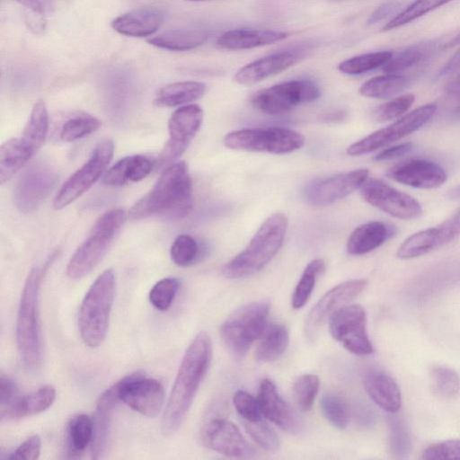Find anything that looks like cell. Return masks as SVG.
<instances>
[{
    "label": "cell",
    "mask_w": 460,
    "mask_h": 460,
    "mask_svg": "<svg viewBox=\"0 0 460 460\" xmlns=\"http://www.w3.org/2000/svg\"><path fill=\"white\" fill-rule=\"evenodd\" d=\"M288 226V218L284 213L276 212L270 216L246 248L223 267V276L240 279L261 270L280 249Z\"/></svg>",
    "instance_id": "4"
},
{
    "label": "cell",
    "mask_w": 460,
    "mask_h": 460,
    "mask_svg": "<svg viewBox=\"0 0 460 460\" xmlns=\"http://www.w3.org/2000/svg\"><path fill=\"white\" fill-rule=\"evenodd\" d=\"M44 270L34 267L25 279L16 318V343L23 366L31 371L42 361V339L40 321V290Z\"/></svg>",
    "instance_id": "3"
},
{
    "label": "cell",
    "mask_w": 460,
    "mask_h": 460,
    "mask_svg": "<svg viewBox=\"0 0 460 460\" xmlns=\"http://www.w3.org/2000/svg\"><path fill=\"white\" fill-rule=\"evenodd\" d=\"M367 287L366 279H352L342 282L327 291L309 312L305 332L313 340L318 330L330 319L332 314L346 303L357 297Z\"/></svg>",
    "instance_id": "18"
},
{
    "label": "cell",
    "mask_w": 460,
    "mask_h": 460,
    "mask_svg": "<svg viewBox=\"0 0 460 460\" xmlns=\"http://www.w3.org/2000/svg\"><path fill=\"white\" fill-rule=\"evenodd\" d=\"M436 111L435 103L422 105L393 124L351 144L347 148V154L358 156L388 146L420 128L433 117Z\"/></svg>",
    "instance_id": "11"
},
{
    "label": "cell",
    "mask_w": 460,
    "mask_h": 460,
    "mask_svg": "<svg viewBox=\"0 0 460 460\" xmlns=\"http://www.w3.org/2000/svg\"><path fill=\"white\" fill-rule=\"evenodd\" d=\"M223 142L230 149L283 155L301 148L305 137L282 128H245L229 132Z\"/></svg>",
    "instance_id": "8"
},
{
    "label": "cell",
    "mask_w": 460,
    "mask_h": 460,
    "mask_svg": "<svg viewBox=\"0 0 460 460\" xmlns=\"http://www.w3.org/2000/svg\"><path fill=\"white\" fill-rule=\"evenodd\" d=\"M206 92L205 84L198 81H181L163 86L154 102L158 107H175L201 98Z\"/></svg>",
    "instance_id": "31"
},
{
    "label": "cell",
    "mask_w": 460,
    "mask_h": 460,
    "mask_svg": "<svg viewBox=\"0 0 460 460\" xmlns=\"http://www.w3.org/2000/svg\"><path fill=\"white\" fill-rule=\"evenodd\" d=\"M39 15H46L54 9V0H15Z\"/></svg>",
    "instance_id": "56"
},
{
    "label": "cell",
    "mask_w": 460,
    "mask_h": 460,
    "mask_svg": "<svg viewBox=\"0 0 460 460\" xmlns=\"http://www.w3.org/2000/svg\"><path fill=\"white\" fill-rule=\"evenodd\" d=\"M203 121V111L197 104L177 109L168 122L169 139L161 153L160 162L168 164L178 159L188 148Z\"/></svg>",
    "instance_id": "15"
},
{
    "label": "cell",
    "mask_w": 460,
    "mask_h": 460,
    "mask_svg": "<svg viewBox=\"0 0 460 460\" xmlns=\"http://www.w3.org/2000/svg\"><path fill=\"white\" fill-rule=\"evenodd\" d=\"M34 154L22 137L6 140L0 147V182L3 184L9 181Z\"/></svg>",
    "instance_id": "30"
},
{
    "label": "cell",
    "mask_w": 460,
    "mask_h": 460,
    "mask_svg": "<svg viewBox=\"0 0 460 460\" xmlns=\"http://www.w3.org/2000/svg\"><path fill=\"white\" fill-rule=\"evenodd\" d=\"M261 415L289 433H296L301 429V423L289 407L279 395L274 383L264 378L261 380L257 397Z\"/></svg>",
    "instance_id": "23"
},
{
    "label": "cell",
    "mask_w": 460,
    "mask_h": 460,
    "mask_svg": "<svg viewBox=\"0 0 460 460\" xmlns=\"http://www.w3.org/2000/svg\"><path fill=\"white\" fill-rule=\"evenodd\" d=\"M94 433L93 420L86 414L74 416L68 422L66 442L71 454L82 453L92 445Z\"/></svg>",
    "instance_id": "36"
},
{
    "label": "cell",
    "mask_w": 460,
    "mask_h": 460,
    "mask_svg": "<svg viewBox=\"0 0 460 460\" xmlns=\"http://www.w3.org/2000/svg\"><path fill=\"white\" fill-rule=\"evenodd\" d=\"M408 84L409 81L406 77L387 73L366 81L360 86L359 93L368 98L387 99L402 93Z\"/></svg>",
    "instance_id": "34"
},
{
    "label": "cell",
    "mask_w": 460,
    "mask_h": 460,
    "mask_svg": "<svg viewBox=\"0 0 460 460\" xmlns=\"http://www.w3.org/2000/svg\"><path fill=\"white\" fill-rule=\"evenodd\" d=\"M414 99L415 97L411 93L398 96L376 107L373 111V117L379 122L396 119L411 108Z\"/></svg>",
    "instance_id": "49"
},
{
    "label": "cell",
    "mask_w": 460,
    "mask_h": 460,
    "mask_svg": "<svg viewBox=\"0 0 460 460\" xmlns=\"http://www.w3.org/2000/svg\"><path fill=\"white\" fill-rule=\"evenodd\" d=\"M456 44H460V34H458L457 36L455 37L454 40H452V41H450L448 43V46L452 47V46H455Z\"/></svg>",
    "instance_id": "60"
},
{
    "label": "cell",
    "mask_w": 460,
    "mask_h": 460,
    "mask_svg": "<svg viewBox=\"0 0 460 460\" xmlns=\"http://www.w3.org/2000/svg\"><path fill=\"white\" fill-rule=\"evenodd\" d=\"M319 378L313 374H305L296 378L293 385V395L297 407L308 411L319 391Z\"/></svg>",
    "instance_id": "46"
},
{
    "label": "cell",
    "mask_w": 460,
    "mask_h": 460,
    "mask_svg": "<svg viewBox=\"0 0 460 460\" xmlns=\"http://www.w3.org/2000/svg\"><path fill=\"white\" fill-rule=\"evenodd\" d=\"M246 432L263 449L276 452L280 447V441L275 430L262 418L246 421L242 420Z\"/></svg>",
    "instance_id": "45"
},
{
    "label": "cell",
    "mask_w": 460,
    "mask_h": 460,
    "mask_svg": "<svg viewBox=\"0 0 460 460\" xmlns=\"http://www.w3.org/2000/svg\"><path fill=\"white\" fill-rule=\"evenodd\" d=\"M41 440L38 435H32L23 441L9 456L8 459L35 460L39 458Z\"/></svg>",
    "instance_id": "52"
},
{
    "label": "cell",
    "mask_w": 460,
    "mask_h": 460,
    "mask_svg": "<svg viewBox=\"0 0 460 460\" xmlns=\"http://www.w3.org/2000/svg\"><path fill=\"white\" fill-rule=\"evenodd\" d=\"M460 70V49L451 57L439 72V75L454 74Z\"/></svg>",
    "instance_id": "57"
},
{
    "label": "cell",
    "mask_w": 460,
    "mask_h": 460,
    "mask_svg": "<svg viewBox=\"0 0 460 460\" xmlns=\"http://www.w3.org/2000/svg\"><path fill=\"white\" fill-rule=\"evenodd\" d=\"M433 49L432 43L412 45L392 57L383 66V70L394 74L405 70L425 59Z\"/></svg>",
    "instance_id": "39"
},
{
    "label": "cell",
    "mask_w": 460,
    "mask_h": 460,
    "mask_svg": "<svg viewBox=\"0 0 460 460\" xmlns=\"http://www.w3.org/2000/svg\"><path fill=\"white\" fill-rule=\"evenodd\" d=\"M458 79H459V82H460V75H459Z\"/></svg>",
    "instance_id": "63"
},
{
    "label": "cell",
    "mask_w": 460,
    "mask_h": 460,
    "mask_svg": "<svg viewBox=\"0 0 460 460\" xmlns=\"http://www.w3.org/2000/svg\"><path fill=\"white\" fill-rule=\"evenodd\" d=\"M403 4L402 0H387L376 9L367 20L368 24H375L395 13Z\"/></svg>",
    "instance_id": "54"
},
{
    "label": "cell",
    "mask_w": 460,
    "mask_h": 460,
    "mask_svg": "<svg viewBox=\"0 0 460 460\" xmlns=\"http://www.w3.org/2000/svg\"><path fill=\"white\" fill-rule=\"evenodd\" d=\"M189 1H209V0H189Z\"/></svg>",
    "instance_id": "62"
},
{
    "label": "cell",
    "mask_w": 460,
    "mask_h": 460,
    "mask_svg": "<svg viewBox=\"0 0 460 460\" xmlns=\"http://www.w3.org/2000/svg\"><path fill=\"white\" fill-rule=\"evenodd\" d=\"M208 34L198 29H174L164 31L148 40V43L171 51H185L201 46Z\"/></svg>",
    "instance_id": "32"
},
{
    "label": "cell",
    "mask_w": 460,
    "mask_h": 460,
    "mask_svg": "<svg viewBox=\"0 0 460 460\" xmlns=\"http://www.w3.org/2000/svg\"><path fill=\"white\" fill-rule=\"evenodd\" d=\"M192 207V183L183 161L167 167L153 188L129 210L132 219L153 216L182 218Z\"/></svg>",
    "instance_id": "2"
},
{
    "label": "cell",
    "mask_w": 460,
    "mask_h": 460,
    "mask_svg": "<svg viewBox=\"0 0 460 460\" xmlns=\"http://www.w3.org/2000/svg\"><path fill=\"white\" fill-rule=\"evenodd\" d=\"M113 152L111 140L99 143L89 159L61 186L53 201L54 208L58 210L66 207L87 191L110 164Z\"/></svg>",
    "instance_id": "10"
},
{
    "label": "cell",
    "mask_w": 460,
    "mask_h": 460,
    "mask_svg": "<svg viewBox=\"0 0 460 460\" xmlns=\"http://www.w3.org/2000/svg\"><path fill=\"white\" fill-rule=\"evenodd\" d=\"M126 212L113 208L104 212L94 223L87 238L76 249L66 266L71 279H80L101 261L117 232L126 220Z\"/></svg>",
    "instance_id": "6"
},
{
    "label": "cell",
    "mask_w": 460,
    "mask_h": 460,
    "mask_svg": "<svg viewBox=\"0 0 460 460\" xmlns=\"http://www.w3.org/2000/svg\"><path fill=\"white\" fill-rule=\"evenodd\" d=\"M459 234L460 214H457L437 226L409 236L400 245L396 255L402 260L416 258L447 244Z\"/></svg>",
    "instance_id": "20"
},
{
    "label": "cell",
    "mask_w": 460,
    "mask_h": 460,
    "mask_svg": "<svg viewBox=\"0 0 460 460\" xmlns=\"http://www.w3.org/2000/svg\"><path fill=\"white\" fill-rule=\"evenodd\" d=\"M164 21V13L154 7H142L119 15L111 22L115 31L128 37H147L158 31Z\"/></svg>",
    "instance_id": "24"
},
{
    "label": "cell",
    "mask_w": 460,
    "mask_h": 460,
    "mask_svg": "<svg viewBox=\"0 0 460 460\" xmlns=\"http://www.w3.org/2000/svg\"><path fill=\"white\" fill-rule=\"evenodd\" d=\"M392 57L391 51L361 54L342 61L338 69L346 75H360L384 66Z\"/></svg>",
    "instance_id": "40"
},
{
    "label": "cell",
    "mask_w": 460,
    "mask_h": 460,
    "mask_svg": "<svg viewBox=\"0 0 460 460\" xmlns=\"http://www.w3.org/2000/svg\"><path fill=\"white\" fill-rule=\"evenodd\" d=\"M321 409L328 421L339 429L349 422V411L346 402L333 393H326L321 398Z\"/></svg>",
    "instance_id": "44"
},
{
    "label": "cell",
    "mask_w": 460,
    "mask_h": 460,
    "mask_svg": "<svg viewBox=\"0 0 460 460\" xmlns=\"http://www.w3.org/2000/svg\"><path fill=\"white\" fill-rule=\"evenodd\" d=\"M306 52L305 49H290L261 58L240 68L234 75V81L242 85L255 84L298 63Z\"/></svg>",
    "instance_id": "21"
},
{
    "label": "cell",
    "mask_w": 460,
    "mask_h": 460,
    "mask_svg": "<svg viewBox=\"0 0 460 460\" xmlns=\"http://www.w3.org/2000/svg\"><path fill=\"white\" fill-rule=\"evenodd\" d=\"M115 289L114 271L107 269L96 278L84 296L79 308L78 329L84 343L90 348L100 346L106 337Z\"/></svg>",
    "instance_id": "5"
},
{
    "label": "cell",
    "mask_w": 460,
    "mask_h": 460,
    "mask_svg": "<svg viewBox=\"0 0 460 460\" xmlns=\"http://www.w3.org/2000/svg\"><path fill=\"white\" fill-rule=\"evenodd\" d=\"M57 181V174L45 164H36L20 177L13 191L16 208L22 213H30L46 199Z\"/></svg>",
    "instance_id": "17"
},
{
    "label": "cell",
    "mask_w": 460,
    "mask_h": 460,
    "mask_svg": "<svg viewBox=\"0 0 460 460\" xmlns=\"http://www.w3.org/2000/svg\"><path fill=\"white\" fill-rule=\"evenodd\" d=\"M450 1L453 0H415L387 22L383 27V31H390L405 25Z\"/></svg>",
    "instance_id": "42"
},
{
    "label": "cell",
    "mask_w": 460,
    "mask_h": 460,
    "mask_svg": "<svg viewBox=\"0 0 460 460\" xmlns=\"http://www.w3.org/2000/svg\"><path fill=\"white\" fill-rule=\"evenodd\" d=\"M387 423L389 428V447L395 458L408 457L411 450V440L405 423L394 413H389Z\"/></svg>",
    "instance_id": "41"
},
{
    "label": "cell",
    "mask_w": 460,
    "mask_h": 460,
    "mask_svg": "<svg viewBox=\"0 0 460 460\" xmlns=\"http://www.w3.org/2000/svg\"><path fill=\"white\" fill-rule=\"evenodd\" d=\"M447 196L454 200H460V185L451 189Z\"/></svg>",
    "instance_id": "58"
},
{
    "label": "cell",
    "mask_w": 460,
    "mask_h": 460,
    "mask_svg": "<svg viewBox=\"0 0 460 460\" xmlns=\"http://www.w3.org/2000/svg\"><path fill=\"white\" fill-rule=\"evenodd\" d=\"M102 123L94 116L80 113L67 119L60 130V138L64 141H75L96 131Z\"/></svg>",
    "instance_id": "43"
},
{
    "label": "cell",
    "mask_w": 460,
    "mask_h": 460,
    "mask_svg": "<svg viewBox=\"0 0 460 460\" xmlns=\"http://www.w3.org/2000/svg\"><path fill=\"white\" fill-rule=\"evenodd\" d=\"M330 332L348 351L366 356L374 349L367 332V314L357 304L346 305L336 310L329 319Z\"/></svg>",
    "instance_id": "12"
},
{
    "label": "cell",
    "mask_w": 460,
    "mask_h": 460,
    "mask_svg": "<svg viewBox=\"0 0 460 460\" xmlns=\"http://www.w3.org/2000/svg\"><path fill=\"white\" fill-rule=\"evenodd\" d=\"M359 190L368 204L394 217L414 219L421 215V207L416 199L381 180L367 177Z\"/></svg>",
    "instance_id": "13"
},
{
    "label": "cell",
    "mask_w": 460,
    "mask_h": 460,
    "mask_svg": "<svg viewBox=\"0 0 460 460\" xmlns=\"http://www.w3.org/2000/svg\"><path fill=\"white\" fill-rule=\"evenodd\" d=\"M55 399V387L51 385H43L29 394L20 396L13 405L1 411V419L18 420L39 414L49 409Z\"/></svg>",
    "instance_id": "27"
},
{
    "label": "cell",
    "mask_w": 460,
    "mask_h": 460,
    "mask_svg": "<svg viewBox=\"0 0 460 460\" xmlns=\"http://www.w3.org/2000/svg\"><path fill=\"white\" fill-rule=\"evenodd\" d=\"M152 170L151 161L144 155L126 156L114 164L104 174L107 185L120 186L128 181L136 182L146 178Z\"/></svg>",
    "instance_id": "28"
},
{
    "label": "cell",
    "mask_w": 460,
    "mask_h": 460,
    "mask_svg": "<svg viewBox=\"0 0 460 460\" xmlns=\"http://www.w3.org/2000/svg\"><path fill=\"white\" fill-rule=\"evenodd\" d=\"M425 460H460V439H448L428 447L421 456Z\"/></svg>",
    "instance_id": "50"
},
{
    "label": "cell",
    "mask_w": 460,
    "mask_h": 460,
    "mask_svg": "<svg viewBox=\"0 0 460 460\" xmlns=\"http://www.w3.org/2000/svg\"><path fill=\"white\" fill-rule=\"evenodd\" d=\"M324 268L325 264L322 259H314L306 265L292 294L293 308L299 309L306 304L314 290L316 279L324 270Z\"/></svg>",
    "instance_id": "37"
},
{
    "label": "cell",
    "mask_w": 460,
    "mask_h": 460,
    "mask_svg": "<svg viewBox=\"0 0 460 460\" xmlns=\"http://www.w3.org/2000/svg\"><path fill=\"white\" fill-rule=\"evenodd\" d=\"M363 385L372 401L388 413H396L402 405L400 388L394 379L380 369L364 374Z\"/></svg>",
    "instance_id": "25"
},
{
    "label": "cell",
    "mask_w": 460,
    "mask_h": 460,
    "mask_svg": "<svg viewBox=\"0 0 460 460\" xmlns=\"http://www.w3.org/2000/svg\"><path fill=\"white\" fill-rule=\"evenodd\" d=\"M333 2H341V1H346V0H332Z\"/></svg>",
    "instance_id": "61"
},
{
    "label": "cell",
    "mask_w": 460,
    "mask_h": 460,
    "mask_svg": "<svg viewBox=\"0 0 460 460\" xmlns=\"http://www.w3.org/2000/svg\"><path fill=\"white\" fill-rule=\"evenodd\" d=\"M321 95L318 85L311 80L284 82L257 92L252 98L255 109L268 115H283L296 106L314 102Z\"/></svg>",
    "instance_id": "9"
},
{
    "label": "cell",
    "mask_w": 460,
    "mask_h": 460,
    "mask_svg": "<svg viewBox=\"0 0 460 460\" xmlns=\"http://www.w3.org/2000/svg\"><path fill=\"white\" fill-rule=\"evenodd\" d=\"M386 175L398 182L419 189H434L447 181L444 169L435 162L409 159L391 167Z\"/></svg>",
    "instance_id": "22"
},
{
    "label": "cell",
    "mask_w": 460,
    "mask_h": 460,
    "mask_svg": "<svg viewBox=\"0 0 460 460\" xmlns=\"http://www.w3.org/2000/svg\"><path fill=\"white\" fill-rule=\"evenodd\" d=\"M164 390L162 384L136 371L120 379V401L146 417L155 416L162 409Z\"/></svg>",
    "instance_id": "14"
},
{
    "label": "cell",
    "mask_w": 460,
    "mask_h": 460,
    "mask_svg": "<svg viewBox=\"0 0 460 460\" xmlns=\"http://www.w3.org/2000/svg\"><path fill=\"white\" fill-rule=\"evenodd\" d=\"M413 147L412 143L407 142L385 148L375 155L376 161H387L398 158L410 152Z\"/></svg>",
    "instance_id": "55"
},
{
    "label": "cell",
    "mask_w": 460,
    "mask_h": 460,
    "mask_svg": "<svg viewBox=\"0 0 460 460\" xmlns=\"http://www.w3.org/2000/svg\"><path fill=\"white\" fill-rule=\"evenodd\" d=\"M201 439L207 447L225 456L250 458L255 455L238 427L222 417L215 416L203 425Z\"/></svg>",
    "instance_id": "16"
},
{
    "label": "cell",
    "mask_w": 460,
    "mask_h": 460,
    "mask_svg": "<svg viewBox=\"0 0 460 460\" xmlns=\"http://www.w3.org/2000/svg\"><path fill=\"white\" fill-rule=\"evenodd\" d=\"M233 403L242 420L252 421L262 417L258 400L245 391H236Z\"/></svg>",
    "instance_id": "51"
},
{
    "label": "cell",
    "mask_w": 460,
    "mask_h": 460,
    "mask_svg": "<svg viewBox=\"0 0 460 460\" xmlns=\"http://www.w3.org/2000/svg\"><path fill=\"white\" fill-rule=\"evenodd\" d=\"M49 129V113L42 100L35 102L22 131V138L36 153L46 139Z\"/></svg>",
    "instance_id": "35"
},
{
    "label": "cell",
    "mask_w": 460,
    "mask_h": 460,
    "mask_svg": "<svg viewBox=\"0 0 460 460\" xmlns=\"http://www.w3.org/2000/svg\"><path fill=\"white\" fill-rule=\"evenodd\" d=\"M269 312L268 301H256L235 310L222 323L220 336L234 357H244L252 343L261 338L267 326Z\"/></svg>",
    "instance_id": "7"
},
{
    "label": "cell",
    "mask_w": 460,
    "mask_h": 460,
    "mask_svg": "<svg viewBox=\"0 0 460 460\" xmlns=\"http://www.w3.org/2000/svg\"><path fill=\"white\" fill-rule=\"evenodd\" d=\"M289 343V334L286 326L271 323L263 331L255 351L258 362H271L280 358Z\"/></svg>",
    "instance_id": "33"
},
{
    "label": "cell",
    "mask_w": 460,
    "mask_h": 460,
    "mask_svg": "<svg viewBox=\"0 0 460 460\" xmlns=\"http://www.w3.org/2000/svg\"><path fill=\"white\" fill-rule=\"evenodd\" d=\"M211 357L210 337L206 332H200L187 348L180 364L162 419L164 436H172L183 423L209 368Z\"/></svg>",
    "instance_id": "1"
},
{
    "label": "cell",
    "mask_w": 460,
    "mask_h": 460,
    "mask_svg": "<svg viewBox=\"0 0 460 460\" xmlns=\"http://www.w3.org/2000/svg\"><path fill=\"white\" fill-rule=\"evenodd\" d=\"M391 230L383 222L373 221L356 228L347 242V252L351 255H362L381 246L390 236Z\"/></svg>",
    "instance_id": "29"
},
{
    "label": "cell",
    "mask_w": 460,
    "mask_h": 460,
    "mask_svg": "<svg viewBox=\"0 0 460 460\" xmlns=\"http://www.w3.org/2000/svg\"><path fill=\"white\" fill-rule=\"evenodd\" d=\"M367 177L368 170L367 169H358L330 176L307 185L304 196L312 206L331 205L359 189Z\"/></svg>",
    "instance_id": "19"
},
{
    "label": "cell",
    "mask_w": 460,
    "mask_h": 460,
    "mask_svg": "<svg viewBox=\"0 0 460 460\" xmlns=\"http://www.w3.org/2000/svg\"><path fill=\"white\" fill-rule=\"evenodd\" d=\"M199 251V244L192 236L181 234L173 241L170 249V255L174 264L180 267H187L197 260Z\"/></svg>",
    "instance_id": "48"
},
{
    "label": "cell",
    "mask_w": 460,
    "mask_h": 460,
    "mask_svg": "<svg viewBox=\"0 0 460 460\" xmlns=\"http://www.w3.org/2000/svg\"><path fill=\"white\" fill-rule=\"evenodd\" d=\"M343 118V112L342 111H332L328 115H324L323 119L326 120H335V119H341Z\"/></svg>",
    "instance_id": "59"
},
{
    "label": "cell",
    "mask_w": 460,
    "mask_h": 460,
    "mask_svg": "<svg viewBox=\"0 0 460 460\" xmlns=\"http://www.w3.org/2000/svg\"><path fill=\"white\" fill-rule=\"evenodd\" d=\"M433 393L444 399H451L460 392V377L451 367L434 366L429 372Z\"/></svg>",
    "instance_id": "38"
},
{
    "label": "cell",
    "mask_w": 460,
    "mask_h": 460,
    "mask_svg": "<svg viewBox=\"0 0 460 460\" xmlns=\"http://www.w3.org/2000/svg\"><path fill=\"white\" fill-rule=\"evenodd\" d=\"M20 397L14 381L4 373L0 376V404L1 411L13 405Z\"/></svg>",
    "instance_id": "53"
},
{
    "label": "cell",
    "mask_w": 460,
    "mask_h": 460,
    "mask_svg": "<svg viewBox=\"0 0 460 460\" xmlns=\"http://www.w3.org/2000/svg\"><path fill=\"white\" fill-rule=\"evenodd\" d=\"M288 36L287 32L273 30L235 29L224 32L217 44L226 49H248L273 44Z\"/></svg>",
    "instance_id": "26"
},
{
    "label": "cell",
    "mask_w": 460,
    "mask_h": 460,
    "mask_svg": "<svg viewBox=\"0 0 460 460\" xmlns=\"http://www.w3.org/2000/svg\"><path fill=\"white\" fill-rule=\"evenodd\" d=\"M180 288L175 278H164L157 281L149 292V301L159 311H166L172 305Z\"/></svg>",
    "instance_id": "47"
}]
</instances>
